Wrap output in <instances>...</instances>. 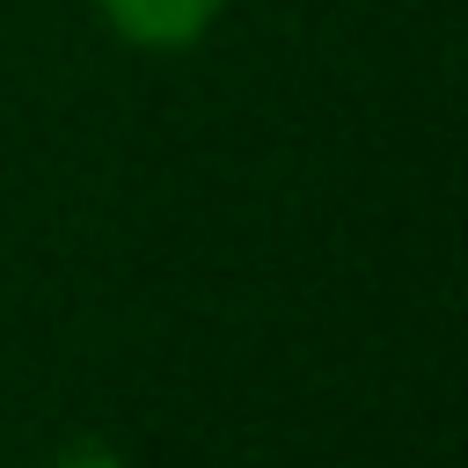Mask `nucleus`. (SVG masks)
<instances>
[{"instance_id":"1","label":"nucleus","mask_w":468,"mask_h":468,"mask_svg":"<svg viewBox=\"0 0 468 468\" xmlns=\"http://www.w3.org/2000/svg\"><path fill=\"white\" fill-rule=\"evenodd\" d=\"M95 22L132 51H190L219 29L227 0H88Z\"/></svg>"}]
</instances>
